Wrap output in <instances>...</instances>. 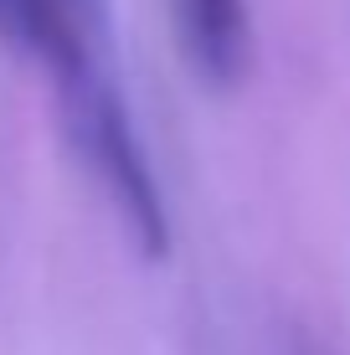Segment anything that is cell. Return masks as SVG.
I'll return each mask as SVG.
<instances>
[{
	"instance_id": "1",
	"label": "cell",
	"mask_w": 350,
	"mask_h": 355,
	"mask_svg": "<svg viewBox=\"0 0 350 355\" xmlns=\"http://www.w3.org/2000/svg\"><path fill=\"white\" fill-rule=\"evenodd\" d=\"M57 103H62V129L72 150L82 155V165L103 180L114 211L124 216L134 248L150 263H160L170 252V216H165L160 180L150 170V155L139 144L134 114L124 103V88L114 78V52H93L72 67L52 72Z\"/></svg>"
},
{
	"instance_id": "2",
	"label": "cell",
	"mask_w": 350,
	"mask_h": 355,
	"mask_svg": "<svg viewBox=\"0 0 350 355\" xmlns=\"http://www.w3.org/2000/svg\"><path fill=\"white\" fill-rule=\"evenodd\" d=\"M0 36L42 57L46 72L72 67L93 52H114L108 0H0Z\"/></svg>"
},
{
	"instance_id": "3",
	"label": "cell",
	"mask_w": 350,
	"mask_h": 355,
	"mask_svg": "<svg viewBox=\"0 0 350 355\" xmlns=\"http://www.w3.org/2000/svg\"><path fill=\"white\" fill-rule=\"evenodd\" d=\"M175 36L191 72L211 88H232L252 62V16L247 0H170Z\"/></svg>"
}]
</instances>
